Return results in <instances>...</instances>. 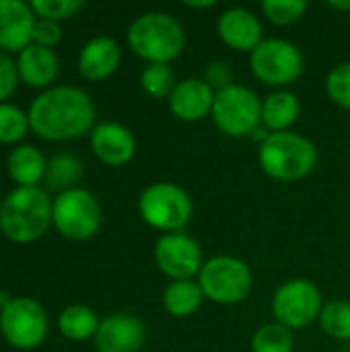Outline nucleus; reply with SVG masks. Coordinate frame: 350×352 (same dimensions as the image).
Returning a JSON list of instances; mask_svg holds the SVG:
<instances>
[{
	"instance_id": "nucleus-20",
	"label": "nucleus",
	"mask_w": 350,
	"mask_h": 352,
	"mask_svg": "<svg viewBox=\"0 0 350 352\" xmlns=\"http://www.w3.org/2000/svg\"><path fill=\"white\" fill-rule=\"evenodd\" d=\"M47 161L33 144H19L6 157V171L19 188H33L45 177Z\"/></svg>"
},
{
	"instance_id": "nucleus-12",
	"label": "nucleus",
	"mask_w": 350,
	"mask_h": 352,
	"mask_svg": "<svg viewBox=\"0 0 350 352\" xmlns=\"http://www.w3.org/2000/svg\"><path fill=\"white\" fill-rule=\"evenodd\" d=\"M155 262L171 280H194L204 266L200 243L186 233H165L155 245Z\"/></svg>"
},
{
	"instance_id": "nucleus-16",
	"label": "nucleus",
	"mask_w": 350,
	"mask_h": 352,
	"mask_svg": "<svg viewBox=\"0 0 350 352\" xmlns=\"http://www.w3.org/2000/svg\"><path fill=\"white\" fill-rule=\"evenodd\" d=\"M217 91L204 78H184L177 80L173 93L169 95V107L173 116L182 122H198L212 113Z\"/></svg>"
},
{
	"instance_id": "nucleus-29",
	"label": "nucleus",
	"mask_w": 350,
	"mask_h": 352,
	"mask_svg": "<svg viewBox=\"0 0 350 352\" xmlns=\"http://www.w3.org/2000/svg\"><path fill=\"white\" fill-rule=\"evenodd\" d=\"M262 12L266 14L270 23L287 27L303 19V14L307 12V2L305 0H264Z\"/></svg>"
},
{
	"instance_id": "nucleus-23",
	"label": "nucleus",
	"mask_w": 350,
	"mask_h": 352,
	"mask_svg": "<svg viewBox=\"0 0 350 352\" xmlns=\"http://www.w3.org/2000/svg\"><path fill=\"white\" fill-rule=\"evenodd\" d=\"M99 324H101V320L87 305H68L58 318V328H60L62 336L68 340H74V342L95 338Z\"/></svg>"
},
{
	"instance_id": "nucleus-15",
	"label": "nucleus",
	"mask_w": 350,
	"mask_h": 352,
	"mask_svg": "<svg viewBox=\"0 0 350 352\" xmlns=\"http://www.w3.org/2000/svg\"><path fill=\"white\" fill-rule=\"evenodd\" d=\"M35 12L23 0H0V50L21 52L33 41Z\"/></svg>"
},
{
	"instance_id": "nucleus-13",
	"label": "nucleus",
	"mask_w": 350,
	"mask_h": 352,
	"mask_svg": "<svg viewBox=\"0 0 350 352\" xmlns=\"http://www.w3.org/2000/svg\"><path fill=\"white\" fill-rule=\"evenodd\" d=\"M97 352H138L144 346L146 328L130 314H111L101 320L95 334Z\"/></svg>"
},
{
	"instance_id": "nucleus-19",
	"label": "nucleus",
	"mask_w": 350,
	"mask_h": 352,
	"mask_svg": "<svg viewBox=\"0 0 350 352\" xmlns=\"http://www.w3.org/2000/svg\"><path fill=\"white\" fill-rule=\"evenodd\" d=\"M17 70H19V78L29 87L50 89V85L56 80L60 72V60L52 47H43L31 41L27 47L19 52Z\"/></svg>"
},
{
	"instance_id": "nucleus-3",
	"label": "nucleus",
	"mask_w": 350,
	"mask_h": 352,
	"mask_svg": "<svg viewBox=\"0 0 350 352\" xmlns=\"http://www.w3.org/2000/svg\"><path fill=\"white\" fill-rule=\"evenodd\" d=\"M128 45L149 64H169L182 54L186 45V33L175 16L153 10L136 16L130 23Z\"/></svg>"
},
{
	"instance_id": "nucleus-10",
	"label": "nucleus",
	"mask_w": 350,
	"mask_h": 352,
	"mask_svg": "<svg viewBox=\"0 0 350 352\" xmlns=\"http://www.w3.org/2000/svg\"><path fill=\"white\" fill-rule=\"evenodd\" d=\"M0 332L4 340L19 351L37 349L47 334L45 309L31 297H12L10 303L0 309Z\"/></svg>"
},
{
	"instance_id": "nucleus-38",
	"label": "nucleus",
	"mask_w": 350,
	"mask_h": 352,
	"mask_svg": "<svg viewBox=\"0 0 350 352\" xmlns=\"http://www.w3.org/2000/svg\"><path fill=\"white\" fill-rule=\"evenodd\" d=\"M0 206H2V202H0Z\"/></svg>"
},
{
	"instance_id": "nucleus-22",
	"label": "nucleus",
	"mask_w": 350,
	"mask_h": 352,
	"mask_svg": "<svg viewBox=\"0 0 350 352\" xmlns=\"http://www.w3.org/2000/svg\"><path fill=\"white\" fill-rule=\"evenodd\" d=\"M204 301L198 280H173L163 293V307L173 318H190Z\"/></svg>"
},
{
	"instance_id": "nucleus-2",
	"label": "nucleus",
	"mask_w": 350,
	"mask_h": 352,
	"mask_svg": "<svg viewBox=\"0 0 350 352\" xmlns=\"http://www.w3.org/2000/svg\"><path fill=\"white\" fill-rule=\"evenodd\" d=\"M50 196L39 188H14L0 206V231L14 243H31L39 239L52 225Z\"/></svg>"
},
{
	"instance_id": "nucleus-5",
	"label": "nucleus",
	"mask_w": 350,
	"mask_h": 352,
	"mask_svg": "<svg viewBox=\"0 0 350 352\" xmlns=\"http://www.w3.org/2000/svg\"><path fill=\"white\" fill-rule=\"evenodd\" d=\"M198 285L204 299L219 305H235L250 297L254 276L243 260L235 256H217L204 262Z\"/></svg>"
},
{
	"instance_id": "nucleus-9",
	"label": "nucleus",
	"mask_w": 350,
	"mask_h": 352,
	"mask_svg": "<svg viewBox=\"0 0 350 352\" xmlns=\"http://www.w3.org/2000/svg\"><path fill=\"white\" fill-rule=\"evenodd\" d=\"M250 66L258 80L270 87H287L295 82L305 68L301 50L287 39H264L252 54Z\"/></svg>"
},
{
	"instance_id": "nucleus-36",
	"label": "nucleus",
	"mask_w": 350,
	"mask_h": 352,
	"mask_svg": "<svg viewBox=\"0 0 350 352\" xmlns=\"http://www.w3.org/2000/svg\"><path fill=\"white\" fill-rule=\"evenodd\" d=\"M186 6H190V8H210V6H215V2L212 0H206V2H186Z\"/></svg>"
},
{
	"instance_id": "nucleus-21",
	"label": "nucleus",
	"mask_w": 350,
	"mask_h": 352,
	"mask_svg": "<svg viewBox=\"0 0 350 352\" xmlns=\"http://www.w3.org/2000/svg\"><path fill=\"white\" fill-rule=\"evenodd\" d=\"M301 105L291 91H274L262 101V126L272 132H287L299 118Z\"/></svg>"
},
{
	"instance_id": "nucleus-26",
	"label": "nucleus",
	"mask_w": 350,
	"mask_h": 352,
	"mask_svg": "<svg viewBox=\"0 0 350 352\" xmlns=\"http://www.w3.org/2000/svg\"><path fill=\"white\" fill-rule=\"evenodd\" d=\"M322 330L334 340H350V303L332 301L326 303L320 314Z\"/></svg>"
},
{
	"instance_id": "nucleus-11",
	"label": "nucleus",
	"mask_w": 350,
	"mask_h": 352,
	"mask_svg": "<svg viewBox=\"0 0 350 352\" xmlns=\"http://www.w3.org/2000/svg\"><path fill=\"white\" fill-rule=\"evenodd\" d=\"M322 309V293L307 278L287 280L272 297V314L276 324L289 330H301L309 326L320 318Z\"/></svg>"
},
{
	"instance_id": "nucleus-34",
	"label": "nucleus",
	"mask_w": 350,
	"mask_h": 352,
	"mask_svg": "<svg viewBox=\"0 0 350 352\" xmlns=\"http://www.w3.org/2000/svg\"><path fill=\"white\" fill-rule=\"evenodd\" d=\"M204 80L215 89V91H221L229 85H233V70L227 62L223 60H217V62H210L208 68H206V76Z\"/></svg>"
},
{
	"instance_id": "nucleus-25",
	"label": "nucleus",
	"mask_w": 350,
	"mask_h": 352,
	"mask_svg": "<svg viewBox=\"0 0 350 352\" xmlns=\"http://www.w3.org/2000/svg\"><path fill=\"white\" fill-rule=\"evenodd\" d=\"M175 85L177 80L169 64H149L140 74V87L153 99H169Z\"/></svg>"
},
{
	"instance_id": "nucleus-32",
	"label": "nucleus",
	"mask_w": 350,
	"mask_h": 352,
	"mask_svg": "<svg viewBox=\"0 0 350 352\" xmlns=\"http://www.w3.org/2000/svg\"><path fill=\"white\" fill-rule=\"evenodd\" d=\"M17 82H19L17 60H12L10 54L0 50V103H4L14 93Z\"/></svg>"
},
{
	"instance_id": "nucleus-17",
	"label": "nucleus",
	"mask_w": 350,
	"mask_h": 352,
	"mask_svg": "<svg viewBox=\"0 0 350 352\" xmlns=\"http://www.w3.org/2000/svg\"><path fill=\"white\" fill-rule=\"evenodd\" d=\"M219 37L237 52H254L264 39H262V23L258 16L241 6L227 8L217 23Z\"/></svg>"
},
{
	"instance_id": "nucleus-8",
	"label": "nucleus",
	"mask_w": 350,
	"mask_h": 352,
	"mask_svg": "<svg viewBox=\"0 0 350 352\" xmlns=\"http://www.w3.org/2000/svg\"><path fill=\"white\" fill-rule=\"evenodd\" d=\"M52 225L72 241L93 237L101 227V204L85 188L60 192L52 204Z\"/></svg>"
},
{
	"instance_id": "nucleus-14",
	"label": "nucleus",
	"mask_w": 350,
	"mask_h": 352,
	"mask_svg": "<svg viewBox=\"0 0 350 352\" xmlns=\"http://www.w3.org/2000/svg\"><path fill=\"white\" fill-rule=\"evenodd\" d=\"M91 148L101 163L122 167L134 157L136 138L118 122H101L91 130Z\"/></svg>"
},
{
	"instance_id": "nucleus-1",
	"label": "nucleus",
	"mask_w": 350,
	"mask_h": 352,
	"mask_svg": "<svg viewBox=\"0 0 350 352\" xmlns=\"http://www.w3.org/2000/svg\"><path fill=\"white\" fill-rule=\"evenodd\" d=\"M31 130L52 142L78 138L95 128V103L78 87L58 85L37 95L27 111Z\"/></svg>"
},
{
	"instance_id": "nucleus-7",
	"label": "nucleus",
	"mask_w": 350,
	"mask_h": 352,
	"mask_svg": "<svg viewBox=\"0 0 350 352\" xmlns=\"http://www.w3.org/2000/svg\"><path fill=\"white\" fill-rule=\"evenodd\" d=\"M188 192L169 182L151 184L138 200V212L146 225L165 233H179L192 219Z\"/></svg>"
},
{
	"instance_id": "nucleus-28",
	"label": "nucleus",
	"mask_w": 350,
	"mask_h": 352,
	"mask_svg": "<svg viewBox=\"0 0 350 352\" xmlns=\"http://www.w3.org/2000/svg\"><path fill=\"white\" fill-rule=\"evenodd\" d=\"M29 116L12 105V103H0V142L2 144H12L19 142L27 130H29Z\"/></svg>"
},
{
	"instance_id": "nucleus-18",
	"label": "nucleus",
	"mask_w": 350,
	"mask_h": 352,
	"mask_svg": "<svg viewBox=\"0 0 350 352\" xmlns=\"http://www.w3.org/2000/svg\"><path fill=\"white\" fill-rule=\"evenodd\" d=\"M122 60V50L120 43L113 37L107 35H99L89 39L80 54H78V72L87 78V80H103L107 76H111Z\"/></svg>"
},
{
	"instance_id": "nucleus-31",
	"label": "nucleus",
	"mask_w": 350,
	"mask_h": 352,
	"mask_svg": "<svg viewBox=\"0 0 350 352\" xmlns=\"http://www.w3.org/2000/svg\"><path fill=\"white\" fill-rule=\"evenodd\" d=\"M29 4H31L35 16L50 19V21H56V23L76 14L85 6L83 0H33Z\"/></svg>"
},
{
	"instance_id": "nucleus-24",
	"label": "nucleus",
	"mask_w": 350,
	"mask_h": 352,
	"mask_svg": "<svg viewBox=\"0 0 350 352\" xmlns=\"http://www.w3.org/2000/svg\"><path fill=\"white\" fill-rule=\"evenodd\" d=\"M83 177V163L78 157L70 153H56L45 167V182L50 188L66 192L72 188H78L76 182Z\"/></svg>"
},
{
	"instance_id": "nucleus-35",
	"label": "nucleus",
	"mask_w": 350,
	"mask_h": 352,
	"mask_svg": "<svg viewBox=\"0 0 350 352\" xmlns=\"http://www.w3.org/2000/svg\"><path fill=\"white\" fill-rule=\"evenodd\" d=\"M328 6H332V8H336V10H347V12H350V0L349 2H347V0H330Z\"/></svg>"
},
{
	"instance_id": "nucleus-6",
	"label": "nucleus",
	"mask_w": 350,
	"mask_h": 352,
	"mask_svg": "<svg viewBox=\"0 0 350 352\" xmlns=\"http://www.w3.org/2000/svg\"><path fill=\"white\" fill-rule=\"evenodd\" d=\"M212 122L233 138L252 136L262 126V99L243 85H229L215 95Z\"/></svg>"
},
{
	"instance_id": "nucleus-30",
	"label": "nucleus",
	"mask_w": 350,
	"mask_h": 352,
	"mask_svg": "<svg viewBox=\"0 0 350 352\" xmlns=\"http://www.w3.org/2000/svg\"><path fill=\"white\" fill-rule=\"evenodd\" d=\"M326 91L336 105L350 109V62H342L328 72Z\"/></svg>"
},
{
	"instance_id": "nucleus-27",
	"label": "nucleus",
	"mask_w": 350,
	"mask_h": 352,
	"mask_svg": "<svg viewBox=\"0 0 350 352\" xmlns=\"http://www.w3.org/2000/svg\"><path fill=\"white\" fill-rule=\"evenodd\" d=\"M252 352H293V334L281 324H266L252 336Z\"/></svg>"
},
{
	"instance_id": "nucleus-37",
	"label": "nucleus",
	"mask_w": 350,
	"mask_h": 352,
	"mask_svg": "<svg viewBox=\"0 0 350 352\" xmlns=\"http://www.w3.org/2000/svg\"><path fill=\"white\" fill-rule=\"evenodd\" d=\"M10 299H12V297H10L6 291H0V309H4V307L10 303Z\"/></svg>"
},
{
	"instance_id": "nucleus-33",
	"label": "nucleus",
	"mask_w": 350,
	"mask_h": 352,
	"mask_svg": "<svg viewBox=\"0 0 350 352\" xmlns=\"http://www.w3.org/2000/svg\"><path fill=\"white\" fill-rule=\"evenodd\" d=\"M62 39V27L50 19H37L33 27V43L43 47H54Z\"/></svg>"
},
{
	"instance_id": "nucleus-4",
	"label": "nucleus",
	"mask_w": 350,
	"mask_h": 352,
	"mask_svg": "<svg viewBox=\"0 0 350 352\" xmlns=\"http://www.w3.org/2000/svg\"><path fill=\"white\" fill-rule=\"evenodd\" d=\"M260 167L276 182H299L318 163L316 144L297 132H272L260 142Z\"/></svg>"
}]
</instances>
